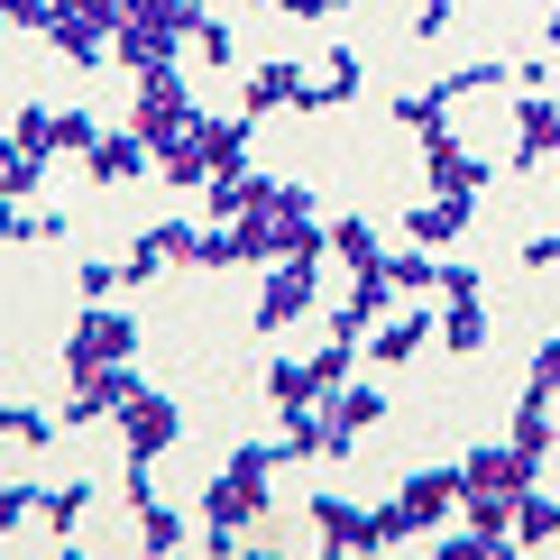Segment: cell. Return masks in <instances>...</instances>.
Segmentation results:
<instances>
[{"mask_svg": "<svg viewBox=\"0 0 560 560\" xmlns=\"http://www.w3.org/2000/svg\"><path fill=\"white\" fill-rule=\"evenodd\" d=\"M276 459H285V451H267V441H240V451L221 459V478L202 487V551L230 560L248 524H267V505H276Z\"/></svg>", "mask_w": 560, "mask_h": 560, "instance_id": "obj_1", "label": "cell"}, {"mask_svg": "<svg viewBox=\"0 0 560 560\" xmlns=\"http://www.w3.org/2000/svg\"><path fill=\"white\" fill-rule=\"evenodd\" d=\"M202 28H212L202 0H129L120 37H110V65H120V74H166L184 56V37H202Z\"/></svg>", "mask_w": 560, "mask_h": 560, "instance_id": "obj_2", "label": "cell"}, {"mask_svg": "<svg viewBox=\"0 0 560 560\" xmlns=\"http://www.w3.org/2000/svg\"><path fill=\"white\" fill-rule=\"evenodd\" d=\"M459 505H469V478H459V469H405V478H395V497L377 505V542L386 551L432 542V524H451Z\"/></svg>", "mask_w": 560, "mask_h": 560, "instance_id": "obj_3", "label": "cell"}, {"mask_svg": "<svg viewBox=\"0 0 560 560\" xmlns=\"http://www.w3.org/2000/svg\"><path fill=\"white\" fill-rule=\"evenodd\" d=\"M322 258H331V248H294V258L258 267V303H248V322H258V340L294 331V322H303V313L322 303Z\"/></svg>", "mask_w": 560, "mask_h": 560, "instance_id": "obj_4", "label": "cell"}, {"mask_svg": "<svg viewBox=\"0 0 560 560\" xmlns=\"http://www.w3.org/2000/svg\"><path fill=\"white\" fill-rule=\"evenodd\" d=\"M202 120H212V110H202V102H194V83H184V74H175V65H166V74H138V110H129V129H138V138H148V148H156V156H166V148H175V138H194Z\"/></svg>", "mask_w": 560, "mask_h": 560, "instance_id": "obj_5", "label": "cell"}, {"mask_svg": "<svg viewBox=\"0 0 560 560\" xmlns=\"http://www.w3.org/2000/svg\"><path fill=\"white\" fill-rule=\"evenodd\" d=\"M129 0H56V28H46V46H56L65 65H110V37H120Z\"/></svg>", "mask_w": 560, "mask_h": 560, "instance_id": "obj_6", "label": "cell"}, {"mask_svg": "<svg viewBox=\"0 0 560 560\" xmlns=\"http://www.w3.org/2000/svg\"><path fill=\"white\" fill-rule=\"evenodd\" d=\"M110 359H138V313H120V303H83L74 331H65V377L110 368Z\"/></svg>", "mask_w": 560, "mask_h": 560, "instance_id": "obj_7", "label": "cell"}, {"mask_svg": "<svg viewBox=\"0 0 560 560\" xmlns=\"http://www.w3.org/2000/svg\"><path fill=\"white\" fill-rule=\"evenodd\" d=\"M175 441H184V395L138 386L129 405H120V459H166Z\"/></svg>", "mask_w": 560, "mask_h": 560, "instance_id": "obj_8", "label": "cell"}, {"mask_svg": "<svg viewBox=\"0 0 560 560\" xmlns=\"http://www.w3.org/2000/svg\"><path fill=\"white\" fill-rule=\"evenodd\" d=\"M423 175H432V194H459V202H478L487 184H497V166H487V156H478L451 120H441V129H423Z\"/></svg>", "mask_w": 560, "mask_h": 560, "instance_id": "obj_9", "label": "cell"}, {"mask_svg": "<svg viewBox=\"0 0 560 560\" xmlns=\"http://www.w3.org/2000/svg\"><path fill=\"white\" fill-rule=\"evenodd\" d=\"M459 478H469V497H524V487H542V459L505 432V441H478V451L459 459Z\"/></svg>", "mask_w": 560, "mask_h": 560, "instance_id": "obj_10", "label": "cell"}, {"mask_svg": "<svg viewBox=\"0 0 560 560\" xmlns=\"http://www.w3.org/2000/svg\"><path fill=\"white\" fill-rule=\"evenodd\" d=\"M138 386H148V377H138V368L129 359H110V368H83V377H74V395H65V423H120V405H129V395Z\"/></svg>", "mask_w": 560, "mask_h": 560, "instance_id": "obj_11", "label": "cell"}, {"mask_svg": "<svg viewBox=\"0 0 560 560\" xmlns=\"http://www.w3.org/2000/svg\"><path fill=\"white\" fill-rule=\"evenodd\" d=\"M10 148H28V156H65V148H102V120L92 110H19L10 120Z\"/></svg>", "mask_w": 560, "mask_h": 560, "instance_id": "obj_12", "label": "cell"}, {"mask_svg": "<svg viewBox=\"0 0 560 560\" xmlns=\"http://www.w3.org/2000/svg\"><path fill=\"white\" fill-rule=\"evenodd\" d=\"M515 166H524V175H551V166H560V102H551L542 83L515 102Z\"/></svg>", "mask_w": 560, "mask_h": 560, "instance_id": "obj_13", "label": "cell"}, {"mask_svg": "<svg viewBox=\"0 0 560 560\" xmlns=\"http://www.w3.org/2000/svg\"><path fill=\"white\" fill-rule=\"evenodd\" d=\"M313 542H322V551H386V542H377V505L313 497Z\"/></svg>", "mask_w": 560, "mask_h": 560, "instance_id": "obj_14", "label": "cell"}, {"mask_svg": "<svg viewBox=\"0 0 560 560\" xmlns=\"http://www.w3.org/2000/svg\"><path fill=\"white\" fill-rule=\"evenodd\" d=\"M322 405H331V459H349L368 432L386 423V395H377V386H359V377H349L340 395H322Z\"/></svg>", "mask_w": 560, "mask_h": 560, "instance_id": "obj_15", "label": "cell"}, {"mask_svg": "<svg viewBox=\"0 0 560 560\" xmlns=\"http://www.w3.org/2000/svg\"><path fill=\"white\" fill-rule=\"evenodd\" d=\"M83 175L110 194V184H129V175H156V148H148L138 129H102V148L83 156Z\"/></svg>", "mask_w": 560, "mask_h": 560, "instance_id": "obj_16", "label": "cell"}, {"mask_svg": "<svg viewBox=\"0 0 560 560\" xmlns=\"http://www.w3.org/2000/svg\"><path fill=\"white\" fill-rule=\"evenodd\" d=\"M469 221H478V202H459V194H432V202H413V212H405V240H423V248H451Z\"/></svg>", "mask_w": 560, "mask_h": 560, "instance_id": "obj_17", "label": "cell"}, {"mask_svg": "<svg viewBox=\"0 0 560 560\" xmlns=\"http://www.w3.org/2000/svg\"><path fill=\"white\" fill-rule=\"evenodd\" d=\"M303 83H313L303 65H258V74H248V92H240V110H248V120H267V110H294V102H303Z\"/></svg>", "mask_w": 560, "mask_h": 560, "instance_id": "obj_18", "label": "cell"}, {"mask_svg": "<svg viewBox=\"0 0 560 560\" xmlns=\"http://www.w3.org/2000/svg\"><path fill=\"white\" fill-rule=\"evenodd\" d=\"M560 542V497L551 487H524L515 497V551H551Z\"/></svg>", "mask_w": 560, "mask_h": 560, "instance_id": "obj_19", "label": "cell"}, {"mask_svg": "<svg viewBox=\"0 0 560 560\" xmlns=\"http://www.w3.org/2000/svg\"><path fill=\"white\" fill-rule=\"evenodd\" d=\"M432 331H441L432 313H405V322H377V331H368V359H377V368H405V359H413V349H423Z\"/></svg>", "mask_w": 560, "mask_h": 560, "instance_id": "obj_20", "label": "cell"}, {"mask_svg": "<svg viewBox=\"0 0 560 560\" xmlns=\"http://www.w3.org/2000/svg\"><path fill=\"white\" fill-rule=\"evenodd\" d=\"M267 405H276V413H303V405H322V377H313V359H267Z\"/></svg>", "mask_w": 560, "mask_h": 560, "instance_id": "obj_21", "label": "cell"}, {"mask_svg": "<svg viewBox=\"0 0 560 560\" xmlns=\"http://www.w3.org/2000/svg\"><path fill=\"white\" fill-rule=\"evenodd\" d=\"M441 349H451V359H478V349H487V313H478V285H469V294H451V313H441Z\"/></svg>", "mask_w": 560, "mask_h": 560, "instance_id": "obj_22", "label": "cell"}, {"mask_svg": "<svg viewBox=\"0 0 560 560\" xmlns=\"http://www.w3.org/2000/svg\"><path fill=\"white\" fill-rule=\"evenodd\" d=\"M515 441H524V451L551 469V386H542V377H524V405H515Z\"/></svg>", "mask_w": 560, "mask_h": 560, "instance_id": "obj_23", "label": "cell"}, {"mask_svg": "<svg viewBox=\"0 0 560 560\" xmlns=\"http://www.w3.org/2000/svg\"><path fill=\"white\" fill-rule=\"evenodd\" d=\"M331 258H340V267H377V258H386L377 221H368V212H340V221H331Z\"/></svg>", "mask_w": 560, "mask_h": 560, "instance_id": "obj_24", "label": "cell"}, {"mask_svg": "<svg viewBox=\"0 0 560 560\" xmlns=\"http://www.w3.org/2000/svg\"><path fill=\"white\" fill-rule=\"evenodd\" d=\"M65 230H74V221L46 212V202H10V230H0V240H10V248H46V240H65Z\"/></svg>", "mask_w": 560, "mask_h": 560, "instance_id": "obj_25", "label": "cell"}, {"mask_svg": "<svg viewBox=\"0 0 560 560\" xmlns=\"http://www.w3.org/2000/svg\"><path fill=\"white\" fill-rule=\"evenodd\" d=\"M83 505H92V478H65V487H46V497H37V515H46V533L65 542V533L83 524Z\"/></svg>", "mask_w": 560, "mask_h": 560, "instance_id": "obj_26", "label": "cell"}, {"mask_svg": "<svg viewBox=\"0 0 560 560\" xmlns=\"http://www.w3.org/2000/svg\"><path fill=\"white\" fill-rule=\"evenodd\" d=\"M0 432H10L19 451H46V441L65 432V413H37V405H10V413H0Z\"/></svg>", "mask_w": 560, "mask_h": 560, "instance_id": "obj_27", "label": "cell"}, {"mask_svg": "<svg viewBox=\"0 0 560 560\" xmlns=\"http://www.w3.org/2000/svg\"><path fill=\"white\" fill-rule=\"evenodd\" d=\"M138 551H156V560L184 551V515L175 505H138Z\"/></svg>", "mask_w": 560, "mask_h": 560, "instance_id": "obj_28", "label": "cell"}, {"mask_svg": "<svg viewBox=\"0 0 560 560\" xmlns=\"http://www.w3.org/2000/svg\"><path fill=\"white\" fill-rule=\"evenodd\" d=\"M120 285H129V258H83V267H74V294H83V303H110Z\"/></svg>", "mask_w": 560, "mask_h": 560, "instance_id": "obj_29", "label": "cell"}, {"mask_svg": "<svg viewBox=\"0 0 560 560\" xmlns=\"http://www.w3.org/2000/svg\"><path fill=\"white\" fill-rule=\"evenodd\" d=\"M37 175H46V156H28V148L0 156V194H10V202H28V194H37Z\"/></svg>", "mask_w": 560, "mask_h": 560, "instance_id": "obj_30", "label": "cell"}, {"mask_svg": "<svg viewBox=\"0 0 560 560\" xmlns=\"http://www.w3.org/2000/svg\"><path fill=\"white\" fill-rule=\"evenodd\" d=\"M0 19H10L19 37H46L56 28V0H0Z\"/></svg>", "mask_w": 560, "mask_h": 560, "instance_id": "obj_31", "label": "cell"}, {"mask_svg": "<svg viewBox=\"0 0 560 560\" xmlns=\"http://www.w3.org/2000/svg\"><path fill=\"white\" fill-rule=\"evenodd\" d=\"M322 83H331V92H340V110H349V102H359V56H349V46H331V65H322Z\"/></svg>", "mask_w": 560, "mask_h": 560, "instance_id": "obj_32", "label": "cell"}, {"mask_svg": "<svg viewBox=\"0 0 560 560\" xmlns=\"http://www.w3.org/2000/svg\"><path fill=\"white\" fill-rule=\"evenodd\" d=\"M451 19H459V0H413V37H451Z\"/></svg>", "mask_w": 560, "mask_h": 560, "instance_id": "obj_33", "label": "cell"}, {"mask_svg": "<svg viewBox=\"0 0 560 560\" xmlns=\"http://www.w3.org/2000/svg\"><path fill=\"white\" fill-rule=\"evenodd\" d=\"M194 46H202V65H230V56H240V37H230V28H221V19H212V28H202Z\"/></svg>", "mask_w": 560, "mask_h": 560, "instance_id": "obj_34", "label": "cell"}, {"mask_svg": "<svg viewBox=\"0 0 560 560\" xmlns=\"http://www.w3.org/2000/svg\"><path fill=\"white\" fill-rule=\"evenodd\" d=\"M524 267H560V230H533V240H524Z\"/></svg>", "mask_w": 560, "mask_h": 560, "instance_id": "obj_35", "label": "cell"}, {"mask_svg": "<svg viewBox=\"0 0 560 560\" xmlns=\"http://www.w3.org/2000/svg\"><path fill=\"white\" fill-rule=\"evenodd\" d=\"M533 377H542V386H551V395H560V331H551V340H542V349H533Z\"/></svg>", "mask_w": 560, "mask_h": 560, "instance_id": "obj_36", "label": "cell"}, {"mask_svg": "<svg viewBox=\"0 0 560 560\" xmlns=\"http://www.w3.org/2000/svg\"><path fill=\"white\" fill-rule=\"evenodd\" d=\"M542 28H551V46H560V0H551V19H542Z\"/></svg>", "mask_w": 560, "mask_h": 560, "instance_id": "obj_37", "label": "cell"}]
</instances>
